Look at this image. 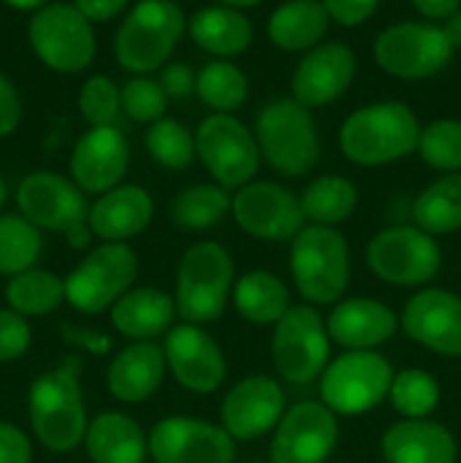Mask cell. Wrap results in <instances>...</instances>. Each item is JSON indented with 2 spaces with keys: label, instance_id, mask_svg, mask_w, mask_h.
<instances>
[{
  "label": "cell",
  "instance_id": "cell-1",
  "mask_svg": "<svg viewBox=\"0 0 461 463\" xmlns=\"http://www.w3.org/2000/svg\"><path fill=\"white\" fill-rule=\"evenodd\" d=\"M80 357H63L61 364L32 383L30 423L36 439L52 452H71L84 443L89 430Z\"/></svg>",
  "mask_w": 461,
  "mask_h": 463
},
{
  "label": "cell",
  "instance_id": "cell-2",
  "mask_svg": "<svg viewBox=\"0 0 461 463\" xmlns=\"http://www.w3.org/2000/svg\"><path fill=\"white\" fill-rule=\"evenodd\" d=\"M420 125L407 104L389 99L353 111L339 129L343 156L362 167H380L409 156L419 147Z\"/></svg>",
  "mask_w": 461,
  "mask_h": 463
},
{
  "label": "cell",
  "instance_id": "cell-3",
  "mask_svg": "<svg viewBox=\"0 0 461 463\" xmlns=\"http://www.w3.org/2000/svg\"><path fill=\"white\" fill-rule=\"evenodd\" d=\"M235 262L215 240L188 247L176 267V315L183 324L202 326L220 319L233 294Z\"/></svg>",
  "mask_w": 461,
  "mask_h": 463
},
{
  "label": "cell",
  "instance_id": "cell-4",
  "mask_svg": "<svg viewBox=\"0 0 461 463\" xmlns=\"http://www.w3.org/2000/svg\"><path fill=\"white\" fill-rule=\"evenodd\" d=\"M256 143L260 158L280 176H303L321 156L315 116L294 98H276L256 118Z\"/></svg>",
  "mask_w": 461,
  "mask_h": 463
},
{
  "label": "cell",
  "instance_id": "cell-5",
  "mask_svg": "<svg viewBox=\"0 0 461 463\" xmlns=\"http://www.w3.org/2000/svg\"><path fill=\"white\" fill-rule=\"evenodd\" d=\"M289 269L298 294L310 306H333L351 283L346 238L330 226H303L292 240Z\"/></svg>",
  "mask_w": 461,
  "mask_h": 463
},
{
  "label": "cell",
  "instance_id": "cell-6",
  "mask_svg": "<svg viewBox=\"0 0 461 463\" xmlns=\"http://www.w3.org/2000/svg\"><path fill=\"white\" fill-rule=\"evenodd\" d=\"M185 30L183 12L172 0H140L118 27L113 52L125 71L145 75L167 61Z\"/></svg>",
  "mask_w": 461,
  "mask_h": 463
},
{
  "label": "cell",
  "instance_id": "cell-7",
  "mask_svg": "<svg viewBox=\"0 0 461 463\" xmlns=\"http://www.w3.org/2000/svg\"><path fill=\"white\" fill-rule=\"evenodd\" d=\"M21 215L36 229L54 231L72 249H86L90 242L89 202L86 194L57 172H32L16 190Z\"/></svg>",
  "mask_w": 461,
  "mask_h": 463
},
{
  "label": "cell",
  "instance_id": "cell-8",
  "mask_svg": "<svg viewBox=\"0 0 461 463\" xmlns=\"http://www.w3.org/2000/svg\"><path fill=\"white\" fill-rule=\"evenodd\" d=\"M138 276V256L127 242H102L90 249L63 279L66 301L81 315H102L129 292Z\"/></svg>",
  "mask_w": 461,
  "mask_h": 463
},
{
  "label": "cell",
  "instance_id": "cell-9",
  "mask_svg": "<svg viewBox=\"0 0 461 463\" xmlns=\"http://www.w3.org/2000/svg\"><path fill=\"white\" fill-rule=\"evenodd\" d=\"M393 369L375 351H346L321 373V402L334 416H357L389 396Z\"/></svg>",
  "mask_w": 461,
  "mask_h": 463
},
{
  "label": "cell",
  "instance_id": "cell-10",
  "mask_svg": "<svg viewBox=\"0 0 461 463\" xmlns=\"http://www.w3.org/2000/svg\"><path fill=\"white\" fill-rule=\"evenodd\" d=\"M271 360L285 383L310 384L324 373L330 337L315 306H289L280 317L271 337Z\"/></svg>",
  "mask_w": 461,
  "mask_h": 463
},
{
  "label": "cell",
  "instance_id": "cell-11",
  "mask_svg": "<svg viewBox=\"0 0 461 463\" xmlns=\"http://www.w3.org/2000/svg\"><path fill=\"white\" fill-rule=\"evenodd\" d=\"M194 149L208 175L226 190L247 185L260 167L256 136L230 113H212L203 118L194 134Z\"/></svg>",
  "mask_w": 461,
  "mask_h": 463
},
{
  "label": "cell",
  "instance_id": "cell-12",
  "mask_svg": "<svg viewBox=\"0 0 461 463\" xmlns=\"http://www.w3.org/2000/svg\"><path fill=\"white\" fill-rule=\"evenodd\" d=\"M366 265L384 283L419 288L438 274L441 249L419 226H387L371 238Z\"/></svg>",
  "mask_w": 461,
  "mask_h": 463
},
{
  "label": "cell",
  "instance_id": "cell-13",
  "mask_svg": "<svg viewBox=\"0 0 461 463\" xmlns=\"http://www.w3.org/2000/svg\"><path fill=\"white\" fill-rule=\"evenodd\" d=\"M30 43L36 57L63 75L81 72L95 57V34L90 21L75 5H50L30 21Z\"/></svg>",
  "mask_w": 461,
  "mask_h": 463
},
{
  "label": "cell",
  "instance_id": "cell-14",
  "mask_svg": "<svg viewBox=\"0 0 461 463\" xmlns=\"http://www.w3.org/2000/svg\"><path fill=\"white\" fill-rule=\"evenodd\" d=\"M378 66L400 80H425L450 63L452 45L441 27L429 23H398L380 32L373 43Z\"/></svg>",
  "mask_w": 461,
  "mask_h": 463
},
{
  "label": "cell",
  "instance_id": "cell-15",
  "mask_svg": "<svg viewBox=\"0 0 461 463\" xmlns=\"http://www.w3.org/2000/svg\"><path fill=\"white\" fill-rule=\"evenodd\" d=\"M230 213L244 233L265 242L294 240L306 226L298 197L276 181H249L235 190Z\"/></svg>",
  "mask_w": 461,
  "mask_h": 463
},
{
  "label": "cell",
  "instance_id": "cell-16",
  "mask_svg": "<svg viewBox=\"0 0 461 463\" xmlns=\"http://www.w3.org/2000/svg\"><path fill=\"white\" fill-rule=\"evenodd\" d=\"M156 463H233L235 441L221 425L188 416L158 420L147 439Z\"/></svg>",
  "mask_w": 461,
  "mask_h": 463
},
{
  "label": "cell",
  "instance_id": "cell-17",
  "mask_svg": "<svg viewBox=\"0 0 461 463\" xmlns=\"http://www.w3.org/2000/svg\"><path fill=\"white\" fill-rule=\"evenodd\" d=\"M337 416L324 402H296L276 425L271 461L324 463L337 446Z\"/></svg>",
  "mask_w": 461,
  "mask_h": 463
},
{
  "label": "cell",
  "instance_id": "cell-18",
  "mask_svg": "<svg viewBox=\"0 0 461 463\" xmlns=\"http://www.w3.org/2000/svg\"><path fill=\"white\" fill-rule=\"evenodd\" d=\"M163 355L176 383L193 393L217 392L226 378L224 353L202 326H172L163 342Z\"/></svg>",
  "mask_w": 461,
  "mask_h": 463
},
{
  "label": "cell",
  "instance_id": "cell-19",
  "mask_svg": "<svg viewBox=\"0 0 461 463\" xmlns=\"http://www.w3.org/2000/svg\"><path fill=\"white\" fill-rule=\"evenodd\" d=\"M221 428L233 441H253L276 430L285 414V393L269 375H247L221 401Z\"/></svg>",
  "mask_w": 461,
  "mask_h": 463
},
{
  "label": "cell",
  "instance_id": "cell-20",
  "mask_svg": "<svg viewBox=\"0 0 461 463\" xmlns=\"http://www.w3.org/2000/svg\"><path fill=\"white\" fill-rule=\"evenodd\" d=\"M400 326L411 342L438 355H461V297L447 289L416 292L402 310Z\"/></svg>",
  "mask_w": 461,
  "mask_h": 463
},
{
  "label": "cell",
  "instance_id": "cell-21",
  "mask_svg": "<svg viewBox=\"0 0 461 463\" xmlns=\"http://www.w3.org/2000/svg\"><path fill=\"white\" fill-rule=\"evenodd\" d=\"M129 167V143L111 127H90L80 136L71 156L72 184L84 194H104L122 184Z\"/></svg>",
  "mask_w": 461,
  "mask_h": 463
},
{
  "label": "cell",
  "instance_id": "cell-22",
  "mask_svg": "<svg viewBox=\"0 0 461 463\" xmlns=\"http://www.w3.org/2000/svg\"><path fill=\"white\" fill-rule=\"evenodd\" d=\"M355 54L346 43L315 45L292 75V98L303 107L319 109L346 93L355 77Z\"/></svg>",
  "mask_w": 461,
  "mask_h": 463
},
{
  "label": "cell",
  "instance_id": "cell-23",
  "mask_svg": "<svg viewBox=\"0 0 461 463\" xmlns=\"http://www.w3.org/2000/svg\"><path fill=\"white\" fill-rule=\"evenodd\" d=\"M398 317L378 298L355 297L337 301L325 319L330 342L346 351H375L398 330Z\"/></svg>",
  "mask_w": 461,
  "mask_h": 463
},
{
  "label": "cell",
  "instance_id": "cell-24",
  "mask_svg": "<svg viewBox=\"0 0 461 463\" xmlns=\"http://www.w3.org/2000/svg\"><path fill=\"white\" fill-rule=\"evenodd\" d=\"M154 199L136 184H120L89 208V229L102 242H127L149 226Z\"/></svg>",
  "mask_w": 461,
  "mask_h": 463
},
{
  "label": "cell",
  "instance_id": "cell-25",
  "mask_svg": "<svg viewBox=\"0 0 461 463\" xmlns=\"http://www.w3.org/2000/svg\"><path fill=\"white\" fill-rule=\"evenodd\" d=\"M165 369V355L158 344L131 342L108 364V393L122 405L149 401L163 384Z\"/></svg>",
  "mask_w": 461,
  "mask_h": 463
},
{
  "label": "cell",
  "instance_id": "cell-26",
  "mask_svg": "<svg viewBox=\"0 0 461 463\" xmlns=\"http://www.w3.org/2000/svg\"><path fill=\"white\" fill-rule=\"evenodd\" d=\"M382 455L387 463H455L456 443L441 423L405 419L384 432Z\"/></svg>",
  "mask_w": 461,
  "mask_h": 463
},
{
  "label": "cell",
  "instance_id": "cell-27",
  "mask_svg": "<svg viewBox=\"0 0 461 463\" xmlns=\"http://www.w3.org/2000/svg\"><path fill=\"white\" fill-rule=\"evenodd\" d=\"M111 324L122 337L149 342L174 326L176 303L158 288H131L122 294L111 310Z\"/></svg>",
  "mask_w": 461,
  "mask_h": 463
},
{
  "label": "cell",
  "instance_id": "cell-28",
  "mask_svg": "<svg viewBox=\"0 0 461 463\" xmlns=\"http://www.w3.org/2000/svg\"><path fill=\"white\" fill-rule=\"evenodd\" d=\"M86 452L93 463H143L147 439L143 428L122 411H102L86 430Z\"/></svg>",
  "mask_w": 461,
  "mask_h": 463
},
{
  "label": "cell",
  "instance_id": "cell-29",
  "mask_svg": "<svg viewBox=\"0 0 461 463\" xmlns=\"http://www.w3.org/2000/svg\"><path fill=\"white\" fill-rule=\"evenodd\" d=\"M194 43L215 57H235L244 52L253 39V27L230 7H203L188 23Z\"/></svg>",
  "mask_w": 461,
  "mask_h": 463
},
{
  "label": "cell",
  "instance_id": "cell-30",
  "mask_svg": "<svg viewBox=\"0 0 461 463\" xmlns=\"http://www.w3.org/2000/svg\"><path fill=\"white\" fill-rule=\"evenodd\" d=\"M330 16L319 0H289L269 18V39L287 52L315 48L328 30Z\"/></svg>",
  "mask_w": 461,
  "mask_h": 463
},
{
  "label": "cell",
  "instance_id": "cell-31",
  "mask_svg": "<svg viewBox=\"0 0 461 463\" xmlns=\"http://www.w3.org/2000/svg\"><path fill=\"white\" fill-rule=\"evenodd\" d=\"M233 306L242 319L256 326H276L289 310V292L283 280L267 269H253L233 285Z\"/></svg>",
  "mask_w": 461,
  "mask_h": 463
},
{
  "label": "cell",
  "instance_id": "cell-32",
  "mask_svg": "<svg viewBox=\"0 0 461 463\" xmlns=\"http://www.w3.org/2000/svg\"><path fill=\"white\" fill-rule=\"evenodd\" d=\"M357 188L342 175H324L306 185L298 197L306 222L316 226H334L351 220L357 208Z\"/></svg>",
  "mask_w": 461,
  "mask_h": 463
},
{
  "label": "cell",
  "instance_id": "cell-33",
  "mask_svg": "<svg viewBox=\"0 0 461 463\" xmlns=\"http://www.w3.org/2000/svg\"><path fill=\"white\" fill-rule=\"evenodd\" d=\"M411 213L416 226L429 235L461 229V172H450L429 184L416 197Z\"/></svg>",
  "mask_w": 461,
  "mask_h": 463
},
{
  "label": "cell",
  "instance_id": "cell-34",
  "mask_svg": "<svg viewBox=\"0 0 461 463\" xmlns=\"http://www.w3.org/2000/svg\"><path fill=\"white\" fill-rule=\"evenodd\" d=\"M230 203L233 197L221 185L194 184L172 199L170 220L183 231H206L229 215Z\"/></svg>",
  "mask_w": 461,
  "mask_h": 463
},
{
  "label": "cell",
  "instance_id": "cell-35",
  "mask_svg": "<svg viewBox=\"0 0 461 463\" xmlns=\"http://www.w3.org/2000/svg\"><path fill=\"white\" fill-rule=\"evenodd\" d=\"M9 307L21 317H43L66 301V283L45 269H27L12 276L5 289Z\"/></svg>",
  "mask_w": 461,
  "mask_h": 463
},
{
  "label": "cell",
  "instance_id": "cell-36",
  "mask_svg": "<svg viewBox=\"0 0 461 463\" xmlns=\"http://www.w3.org/2000/svg\"><path fill=\"white\" fill-rule=\"evenodd\" d=\"M199 99L215 113L238 111L249 98V81L238 66L229 61H211L197 72L194 81Z\"/></svg>",
  "mask_w": 461,
  "mask_h": 463
},
{
  "label": "cell",
  "instance_id": "cell-37",
  "mask_svg": "<svg viewBox=\"0 0 461 463\" xmlns=\"http://www.w3.org/2000/svg\"><path fill=\"white\" fill-rule=\"evenodd\" d=\"M43 251L39 229L23 215H0V274L16 276L34 269Z\"/></svg>",
  "mask_w": 461,
  "mask_h": 463
},
{
  "label": "cell",
  "instance_id": "cell-38",
  "mask_svg": "<svg viewBox=\"0 0 461 463\" xmlns=\"http://www.w3.org/2000/svg\"><path fill=\"white\" fill-rule=\"evenodd\" d=\"M145 147L149 156L167 170H185L193 165L197 149H194V136L190 134L183 122L174 118H161L147 127L145 134Z\"/></svg>",
  "mask_w": 461,
  "mask_h": 463
},
{
  "label": "cell",
  "instance_id": "cell-39",
  "mask_svg": "<svg viewBox=\"0 0 461 463\" xmlns=\"http://www.w3.org/2000/svg\"><path fill=\"white\" fill-rule=\"evenodd\" d=\"M438 396L441 392L432 373L423 369H405L393 373L387 398L405 419H425L438 405Z\"/></svg>",
  "mask_w": 461,
  "mask_h": 463
},
{
  "label": "cell",
  "instance_id": "cell-40",
  "mask_svg": "<svg viewBox=\"0 0 461 463\" xmlns=\"http://www.w3.org/2000/svg\"><path fill=\"white\" fill-rule=\"evenodd\" d=\"M416 149L434 170L456 172L461 167V122L452 118L432 120L420 129Z\"/></svg>",
  "mask_w": 461,
  "mask_h": 463
},
{
  "label": "cell",
  "instance_id": "cell-41",
  "mask_svg": "<svg viewBox=\"0 0 461 463\" xmlns=\"http://www.w3.org/2000/svg\"><path fill=\"white\" fill-rule=\"evenodd\" d=\"M77 107L90 127H111L122 111L120 86L104 75L89 77L80 90Z\"/></svg>",
  "mask_w": 461,
  "mask_h": 463
},
{
  "label": "cell",
  "instance_id": "cell-42",
  "mask_svg": "<svg viewBox=\"0 0 461 463\" xmlns=\"http://www.w3.org/2000/svg\"><path fill=\"white\" fill-rule=\"evenodd\" d=\"M122 111L140 125H154L156 120L165 118L167 102L170 98L152 77H134L120 89Z\"/></svg>",
  "mask_w": 461,
  "mask_h": 463
},
{
  "label": "cell",
  "instance_id": "cell-43",
  "mask_svg": "<svg viewBox=\"0 0 461 463\" xmlns=\"http://www.w3.org/2000/svg\"><path fill=\"white\" fill-rule=\"evenodd\" d=\"M32 330L25 317L14 312L12 307L5 310L0 307V364L3 362H14L23 357L30 348Z\"/></svg>",
  "mask_w": 461,
  "mask_h": 463
},
{
  "label": "cell",
  "instance_id": "cell-44",
  "mask_svg": "<svg viewBox=\"0 0 461 463\" xmlns=\"http://www.w3.org/2000/svg\"><path fill=\"white\" fill-rule=\"evenodd\" d=\"M380 0H324V7L333 21L353 27L369 21Z\"/></svg>",
  "mask_w": 461,
  "mask_h": 463
},
{
  "label": "cell",
  "instance_id": "cell-45",
  "mask_svg": "<svg viewBox=\"0 0 461 463\" xmlns=\"http://www.w3.org/2000/svg\"><path fill=\"white\" fill-rule=\"evenodd\" d=\"M32 443L16 425L0 423V463H30Z\"/></svg>",
  "mask_w": 461,
  "mask_h": 463
},
{
  "label": "cell",
  "instance_id": "cell-46",
  "mask_svg": "<svg viewBox=\"0 0 461 463\" xmlns=\"http://www.w3.org/2000/svg\"><path fill=\"white\" fill-rule=\"evenodd\" d=\"M194 81H197V75L193 72V68L188 63H170L165 71L161 72V89L165 90L167 98H188L194 90Z\"/></svg>",
  "mask_w": 461,
  "mask_h": 463
},
{
  "label": "cell",
  "instance_id": "cell-47",
  "mask_svg": "<svg viewBox=\"0 0 461 463\" xmlns=\"http://www.w3.org/2000/svg\"><path fill=\"white\" fill-rule=\"evenodd\" d=\"M21 98L7 77L0 72V138L9 136L21 122Z\"/></svg>",
  "mask_w": 461,
  "mask_h": 463
},
{
  "label": "cell",
  "instance_id": "cell-48",
  "mask_svg": "<svg viewBox=\"0 0 461 463\" xmlns=\"http://www.w3.org/2000/svg\"><path fill=\"white\" fill-rule=\"evenodd\" d=\"M66 342L75 344V346L84 348V351L93 353V355H104L111 348V339L107 335H99L95 330H84V328H61Z\"/></svg>",
  "mask_w": 461,
  "mask_h": 463
},
{
  "label": "cell",
  "instance_id": "cell-49",
  "mask_svg": "<svg viewBox=\"0 0 461 463\" xmlns=\"http://www.w3.org/2000/svg\"><path fill=\"white\" fill-rule=\"evenodd\" d=\"M129 0H75L77 12L84 14L89 21H108L127 7Z\"/></svg>",
  "mask_w": 461,
  "mask_h": 463
},
{
  "label": "cell",
  "instance_id": "cell-50",
  "mask_svg": "<svg viewBox=\"0 0 461 463\" xmlns=\"http://www.w3.org/2000/svg\"><path fill=\"white\" fill-rule=\"evenodd\" d=\"M411 3L428 18H447L459 12L461 0H411Z\"/></svg>",
  "mask_w": 461,
  "mask_h": 463
},
{
  "label": "cell",
  "instance_id": "cell-51",
  "mask_svg": "<svg viewBox=\"0 0 461 463\" xmlns=\"http://www.w3.org/2000/svg\"><path fill=\"white\" fill-rule=\"evenodd\" d=\"M443 34H446L447 43L452 45V50L461 48V9L455 12L452 16L446 18V25L441 27Z\"/></svg>",
  "mask_w": 461,
  "mask_h": 463
},
{
  "label": "cell",
  "instance_id": "cell-52",
  "mask_svg": "<svg viewBox=\"0 0 461 463\" xmlns=\"http://www.w3.org/2000/svg\"><path fill=\"white\" fill-rule=\"evenodd\" d=\"M5 3L12 5V7L16 9H34V7H41L45 0H5Z\"/></svg>",
  "mask_w": 461,
  "mask_h": 463
},
{
  "label": "cell",
  "instance_id": "cell-53",
  "mask_svg": "<svg viewBox=\"0 0 461 463\" xmlns=\"http://www.w3.org/2000/svg\"><path fill=\"white\" fill-rule=\"evenodd\" d=\"M221 3L230 5V7H253V5L262 3V0H221Z\"/></svg>",
  "mask_w": 461,
  "mask_h": 463
},
{
  "label": "cell",
  "instance_id": "cell-54",
  "mask_svg": "<svg viewBox=\"0 0 461 463\" xmlns=\"http://www.w3.org/2000/svg\"><path fill=\"white\" fill-rule=\"evenodd\" d=\"M5 199H7V185H5L3 176H0V208L5 206Z\"/></svg>",
  "mask_w": 461,
  "mask_h": 463
},
{
  "label": "cell",
  "instance_id": "cell-55",
  "mask_svg": "<svg viewBox=\"0 0 461 463\" xmlns=\"http://www.w3.org/2000/svg\"><path fill=\"white\" fill-rule=\"evenodd\" d=\"M337 463H346V461H337Z\"/></svg>",
  "mask_w": 461,
  "mask_h": 463
}]
</instances>
